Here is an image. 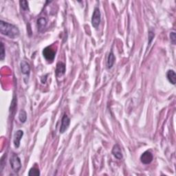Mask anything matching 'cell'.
I'll use <instances>...</instances> for the list:
<instances>
[{"instance_id":"obj_1","label":"cell","mask_w":176,"mask_h":176,"mask_svg":"<svg viewBox=\"0 0 176 176\" xmlns=\"http://www.w3.org/2000/svg\"><path fill=\"white\" fill-rule=\"evenodd\" d=\"M0 31L3 35L7 36L11 39H15L19 35V30L18 28L4 21L0 22Z\"/></svg>"},{"instance_id":"obj_2","label":"cell","mask_w":176,"mask_h":176,"mask_svg":"<svg viewBox=\"0 0 176 176\" xmlns=\"http://www.w3.org/2000/svg\"><path fill=\"white\" fill-rule=\"evenodd\" d=\"M10 163H11V166L12 169L16 173H18L19 171V170L21 168V160L19 156L15 153H13L12 156L10 159Z\"/></svg>"},{"instance_id":"obj_3","label":"cell","mask_w":176,"mask_h":176,"mask_svg":"<svg viewBox=\"0 0 176 176\" xmlns=\"http://www.w3.org/2000/svg\"><path fill=\"white\" fill-rule=\"evenodd\" d=\"M100 23H101V11L99 9L95 8L94 10L92 17V24L94 28L97 29L99 26Z\"/></svg>"},{"instance_id":"obj_4","label":"cell","mask_w":176,"mask_h":176,"mask_svg":"<svg viewBox=\"0 0 176 176\" xmlns=\"http://www.w3.org/2000/svg\"><path fill=\"white\" fill-rule=\"evenodd\" d=\"M43 55L47 61H53L55 57V51L51 47H46L43 49Z\"/></svg>"},{"instance_id":"obj_5","label":"cell","mask_w":176,"mask_h":176,"mask_svg":"<svg viewBox=\"0 0 176 176\" xmlns=\"http://www.w3.org/2000/svg\"><path fill=\"white\" fill-rule=\"evenodd\" d=\"M153 159V154L151 153V152L149 151H147L142 154L141 156V163L144 164V165H149L152 162Z\"/></svg>"},{"instance_id":"obj_6","label":"cell","mask_w":176,"mask_h":176,"mask_svg":"<svg viewBox=\"0 0 176 176\" xmlns=\"http://www.w3.org/2000/svg\"><path fill=\"white\" fill-rule=\"evenodd\" d=\"M70 124V118L67 116V115L64 114L61 121V127H60V130H59L60 133H63L67 129Z\"/></svg>"},{"instance_id":"obj_7","label":"cell","mask_w":176,"mask_h":176,"mask_svg":"<svg viewBox=\"0 0 176 176\" xmlns=\"http://www.w3.org/2000/svg\"><path fill=\"white\" fill-rule=\"evenodd\" d=\"M23 136V131L21 130H18L15 133L13 137V143L16 148L19 147L20 146V141H21V138Z\"/></svg>"},{"instance_id":"obj_8","label":"cell","mask_w":176,"mask_h":176,"mask_svg":"<svg viewBox=\"0 0 176 176\" xmlns=\"http://www.w3.org/2000/svg\"><path fill=\"white\" fill-rule=\"evenodd\" d=\"M56 75L57 77H60L61 76L65 75V65L63 62H59L57 64V67H56Z\"/></svg>"},{"instance_id":"obj_9","label":"cell","mask_w":176,"mask_h":176,"mask_svg":"<svg viewBox=\"0 0 176 176\" xmlns=\"http://www.w3.org/2000/svg\"><path fill=\"white\" fill-rule=\"evenodd\" d=\"M112 154L114 155L116 158L119 160L123 159V153H122L121 149V147H120V146L117 145V144L114 146L112 149Z\"/></svg>"},{"instance_id":"obj_10","label":"cell","mask_w":176,"mask_h":176,"mask_svg":"<svg viewBox=\"0 0 176 176\" xmlns=\"http://www.w3.org/2000/svg\"><path fill=\"white\" fill-rule=\"evenodd\" d=\"M21 70L23 75H29L30 71H31V67H30L29 63H28L25 61H22L21 62Z\"/></svg>"},{"instance_id":"obj_11","label":"cell","mask_w":176,"mask_h":176,"mask_svg":"<svg viewBox=\"0 0 176 176\" xmlns=\"http://www.w3.org/2000/svg\"><path fill=\"white\" fill-rule=\"evenodd\" d=\"M167 77L170 83L173 84V85H175L176 83V75L173 70H171L167 72Z\"/></svg>"},{"instance_id":"obj_12","label":"cell","mask_w":176,"mask_h":176,"mask_svg":"<svg viewBox=\"0 0 176 176\" xmlns=\"http://www.w3.org/2000/svg\"><path fill=\"white\" fill-rule=\"evenodd\" d=\"M47 25V20L45 18H39L37 20V27L39 31H42Z\"/></svg>"},{"instance_id":"obj_13","label":"cell","mask_w":176,"mask_h":176,"mask_svg":"<svg viewBox=\"0 0 176 176\" xmlns=\"http://www.w3.org/2000/svg\"><path fill=\"white\" fill-rule=\"evenodd\" d=\"M115 56L114 55V53L112 52L109 53V57H108V59H107V67L109 69L111 68L114 64L115 62Z\"/></svg>"},{"instance_id":"obj_14","label":"cell","mask_w":176,"mask_h":176,"mask_svg":"<svg viewBox=\"0 0 176 176\" xmlns=\"http://www.w3.org/2000/svg\"><path fill=\"white\" fill-rule=\"evenodd\" d=\"M19 119L21 123H24L27 120V114L24 110H21L19 114Z\"/></svg>"},{"instance_id":"obj_15","label":"cell","mask_w":176,"mask_h":176,"mask_svg":"<svg viewBox=\"0 0 176 176\" xmlns=\"http://www.w3.org/2000/svg\"><path fill=\"white\" fill-rule=\"evenodd\" d=\"M28 175L29 176H39V175H40L39 170L35 167L32 168V169H31V170H30V171L28 173Z\"/></svg>"},{"instance_id":"obj_16","label":"cell","mask_w":176,"mask_h":176,"mask_svg":"<svg viewBox=\"0 0 176 176\" xmlns=\"http://www.w3.org/2000/svg\"><path fill=\"white\" fill-rule=\"evenodd\" d=\"M5 57V48L2 42H1V53H0V59L3 61Z\"/></svg>"},{"instance_id":"obj_17","label":"cell","mask_w":176,"mask_h":176,"mask_svg":"<svg viewBox=\"0 0 176 176\" xmlns=\"http://www.w3.org/2000/svg\"><path fill=\"white\" fill-rule=\"evenodd\" d=\"M21 8L23 10H28V2L27 1H19Z\"/></svg>"},{"instance_id":"obj_18","label":"cell","mask_w":176,"mask_h":176,"mask_svg":"<svg viewBox=\"0 0 176 176\" xmlns=\"http://www.w3.org/2000/svg\"><path fill=\"white\" fill-rule=\"evenodd\" d=\"M170 38H171V42L173 45H175L176 43V35L175 32H171L170 34Z\"/></svg>"},{"instance_id":"obj_19","label":"cell","mask_w":176,"mask_h":176,"mask_svg":"<svg viewBox=\"0 0 176 176\" xmlns=\"http://www.w3.org/2000/svg\"><path fill=\"white\" fill-rule=\"evenodd\" d=\"M154 36H155V35H154V34L153 33H152V32H149V38L150 41L149 42V43H151V41H152V40H153V38L154 37Z\"/></svg>"}]
</instances>
